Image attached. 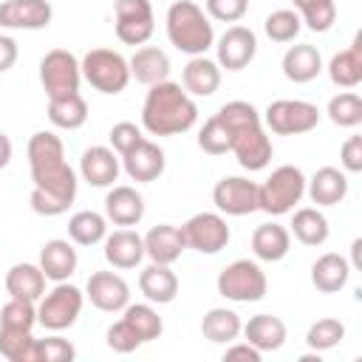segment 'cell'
Returning a JSON list of instances; mask_svg holds the SVG:
<instances>
[{
	"instance_id": "29",
	"label": "cell",
	"mask_w": 362,
	"mask_h": 362,
	"mask_svg": "<svg viewBox=\"0 0 362 362\" xmlns=\"http://www.w3.org/2000/svg\"><path fill=\"white\" fill-rule=\"evenodd\" d=\"M291 249V232L274 221L269 223H260L255 232H252V252L257 260H266V263H277L288 255Z\"/></svg>"
},
{
	"instance_id": "27",
	"label": "cell",
	"mask_w": 362,
	"mask_h": 362,
	"mask_svg": "<svg viewBox=\"0 0 362 362\" xmlns=\"http://www.w3.org/2000/svg\"><path fill=\"white\" fill-rule=\"evenodd\" d=\"M240 334H243L246 342L255 345L260 354L283 348V342H286V337H288L286 322H283L280 317H274V314H255V317H249V322L240 328Z\"/></svg>"
},
{
	"instance_id": "34",
	"label": "cell",
	"mask_w": 362,
	"mask_h": 362,
	"mask_svg": "<svg viewBox=\"0 0 362 362\" xmlns=\"http://www.w3.org/2000/svg\"><path fill=\"white\" fill-rule=\"evenodd\" d=\"M48 119L59 130H79L88 122V102L82 99V93L54 96L48 99Z\"/></svg>"
},
{
	"instance_id": "44",
	"label": "cell",
	"mask_w": 362,
	"mask_h": 362,
	"mask_svg": "<svg viewBox=\"0 0 362 362\" xmlns=\"http://www.w3.org/2000/svg\"><path fill=\"white\" fill-rule=\"evenodd\" d=\"M198 147H201L204 153H209V156H223V153H229L232 139H229L226 124H223L218 116H209V119L204 122V127H201V133H198Z\"/></svg>"
},
{
	"instance_id": "4",
	"label": "cell",
	"mask_w": 362,
	"mask_h": 362,
	"mask_svg": "<svg viewBox=\"0 0 362 362\" xmlns=\"http://www.w3.org/2000/svg\"><path fill=\"white\" fill-rule=\"evenodd\" d=\"M167 40L181 54L201 57L215 45V28L198 3L175 0L167 8Z\"/></svg>"
},
{
	"instance_id": "30",
	"label": "cell",
	"mask_w": 362,
	"mask_h": 362,
	"mask_svg": "<svg viewBox=\"0 0 362 362\" xmlns=\"http://www.w3.org/2000/svg\"><path fill=\"white\" fill-rule=\"evenodd\" d=\"M328 76L337 88H345V90H351L362 82V34H356L345 51L331 57Z\"/></svg>"
},
{
	"instance_id": "41",
	"label": "cell",
	"mask_w": 362,
	"mask_h": 362,
	"mask_svg": "<svg viewBox=\"0 0 362 362\" xmlns=\"http://www.w3.org/2000/svg\"><path fill=\"white\" fill-rule=\"evenodd\" d=\"M342 339H345V325H342L339 320H334V317L317 320V322L308 328V334H305V345H308L311 351H317V354L337 348Z\"/></svg>"
},
{
	"instance_id": "50",
	"label": "cell",
	"mask_w": 362,
	"mask_h": 362,
	"mask_svg": "<svg viewBox=\"0 0 362 362\" xmlns=\"http://www.w3.org/2000/svg\"><path fill=\"white\" fill-rule=\"evenodd\" d=\"M260 351L255 348V345H249V342H238V345H229L226 348V354H223V359L226 362H235V359H243V362H260Z\"/></svg>"
},
{
	"instance_id": "26",
	"label": "cell",
	"mask_w": 362,
	"mask_h": 362,
	"mask_svg": "<svg viewBox=\"0 0 362 362\" xmlns=\"http://www.w3.org/2000/svg\"><path fill=\"white\" fill-rule=\"evenodd\" d=\"M181 82L189 96H212L221 88V65L206 54L189 57V62L181 71Z\"/></svg>"
},
{
	"instance_id": "51",
	"label": "cell",
	"mask_w": 362,
	"mask_h": 362,
	"mask_svg": "<svg viewBox=\"0 0 362 362\" xmlns=\"http://www.w3.org/2000/svg\"><path fill=\"white\" fill-rule=\"evenodd\" d=\"M20 57V48H17V40L8 37V34H0V74L8 71Z\"/></svg>"
},
{
	"instance_id": "16",
	"label": "cell",
	"mask_w": 362,
	"mask_h": 362,
	"mask_svg": "<svg viewBox=\"0 0 362 362\" xmlns=\"http://www.w3.org/2000/svg\"><path fill=\"white\" fill-rule=\"evenodd\" d=\"M164 164H167L164 150L150 139H141L127 153H122V170L127 173V178H133L139 184L156 181L164 173Z\"/></svg>"
},
{
	"instance_id": "52",
	"label": "cell",
	"mask_w": 362,
	"mask_h": 362,
	"mask_svg": "<svg viewBox=\"0 0 362 362\" xmlns=\"http://www.w3.org/2000/svg\"><path fill=\"white\" fill-rule=\"evenodd\" d=\"M11 153H14V147H11V139H8L6 133H0V170H3V167H8V161H11Z\"/></svg>"
},
{
	"instance_id": "6",
	"label": "cell",
	"mask_w": 362,
	"mask_h": 362,
	"mask_svg": "<svg viewBox=\"0 0 362 362\" xmlns=\"http://www.w3.org/2000/svg\"><path fill=\"white\" fill-rule=\"evenodd\" d=\"M79 68H82V79H88L99 93H107V96L122 93L127 88V82H130V65L113 48H93V51H88L82 57Z\"/></svg>"
},
{
	"instance_id": "33",
	"label": "cell",
	"mask_w": 362,
	"mask_h": 362,
	"mask_svg": "<svg viewBox=\"0 0 362 362\" xmlns=\"http://www.w3.org/2000/svg\"><path fill=\"white\" fill-rule=\"evenodd\" d=\"M122 325H124L141 345L158 339L161 331H164V322H161L158 311H156L153 305H147V303H127V305L122 308Z\"/></svg>"
},
{
	"instance_id": "9",
	"label": "cell",
	"mask_w": 362,
	"mask_h": 362,
	"mask_svg": "<svg viewBox=\"0 0 362 362\" xmlns=\"http://www.w3.org/2000/svg\"><path fill=\"white\" fill-rule=\"evenodd\" d=\"M260 119L277 136H300L311 133L320 124V110L305 99H274L269 102Z\"/></svg>"
},
{
	"instance_id": "20",
	"label": "cell",
	"mask_w": 362,
	"mask_h": 362,
	"mask_svg": "<svg viewBox=\"0 0 362 362\" xmlns=\"http://www.w3.org/2000/svg\"><path fill=\"white\" fill-rule=\"evenodd\" d=\"M105 260L113 266V269H136L144 257V238L127 226L105 235Z\"/></svg>"
},
{
	"instance_id": "38",
	"label": "cell",
	"mask_w": 362,
	"mask_h": 362,
	"mask_svg": "<svg viewBox=\"0 0 362 362\" xmlns=\"http://www.w3.org/2000/svg\"><path fill=\"white\" fill-rule=\"evenodd\" d=\"M291 3L297 8L300 20L311 31H317V34H325L337 23V6H334V0H291Z\"/></svg>"
},
{
	"instance_id": "35",
	"label": "cell",
	"mask_w": 362,
	"mask_h": 362,
	"mask_svg": "<svg viewBox=\"0 0 362 362\" xmlns=\"http://www.w3.org/2000/svg\"><path fill=\"white\" fill-rule=\"evenodd\" d=\"M303 246H322L328 240V218L317 209V206H303V209H294V218H291V229H288Z\"/></svg>"
},
{
	"instance_id": "15",
	"label": "cell",
	"mask_w": 362,
	"mask_h": 362,
	"mask_svg": "<svg viewBox=\"0 0 362 362\" xmlns=\"http://www.w3.org/2000/svg\"><path fill=\"white\" fill-rule=\"evenodd\" d=\"M85 297L90 300L93 308L116 314L130 303V286L116 272H93L85 283Z\"/></svg>"
},
{
	"instance_id": "46",
	"label": "cell",
	"mask_w": 362,
	"mask_h": 362,
	"mask_svg": "<svg viewBox=\"0 0 362 362\" xmlns=\"http://www.w3.org/2000/svg\"><path fill=\"white\" fill-rule=\"evenodd\" d=\"M204 8L218 23H238L249 11V0H204Z\"/></svg>"
},
{
	"instance_id": "18",
	"label": "cell",
	"mask_w": 362,
	"mask_h": 362,
	"mask_svg": "<svg viewBox=\"0 0 362 362\" xmlns=\"http://www.w3.org/2000/svg\"><path fill=\"white\" fill-rule=\"evenodd\" d=\"M119 170H122V161L113 147L93 144L79 156V175L90 187H113V181L119 178Z\"/></svg>"
},
{
	"instance_id": "25",
	"label": "cell",
	"mask_w": 362,
	"mask_h": 362,
	"mask_svg": "<svg viewBox=\"0 0 362 362\" xmlns=\"http://www.w3.org/2000/svg\"><path fill=\"white\" fill-rule=\"evenodd\" d=\"M127 65H130V79H136L147 88L170 79V57L156 45L136 48V54L127 59Z\"/></svg>"
},
{
	"instance_id": "31",
	"label": "cell",
	"mask_w": 362,
	"mask_h": 362,
	"mask_svg": "<svg viewBox=\"0 0 362 362\" xmlns=\"http://www.w3.org/2000/svg\"><path fill=\"white\" fill-rule=\"evenodd\" d=\"M6 291H8V297L37 303L45 294V274H42L40 263L37 266L34 263H14L6 272Z\"/></svg>"
},
{
	"instance_id": "47",
	"label": "cell",
	"mask_w": 362,
	"mask_h": 362,
	"mask_svg": "<svg viewBox=\"0 0 362 362\" xmlns=\"http://www.w3.org/2000/svg\"><path fill=\"white\" fill-rule=\"evenodd\" d=\"M107 139H110V147L122 156V153H127L136 141H141L144 136H141V127H139V124H133V122H119V124L110 127Z\"/></svg>"
},
{
	"instance_id": "23",
	"label": "cell",
	"mask_w": 362,
	"mask_h": 362,
	"mask_svg": "<svg viewBox=\"0 0 362 362\" xmlns=\"http://www.w3.org/2000/svg\"><path fill=\"white\" fill-rule=\"evenodd\" d=\"M305 192L317 206H337L348 195V175L337 167H320L305 181Z\"/></svg>"
},
{
	"instance_id": "40",
	"label": "cell",
	"mask_w": 362,
	"mask_h": 362,
	"mask_svg": "<svg viewBox=\"0 0 362 362\" xmlns=\"http://www.w3.org/2000/svg\"><path fill=\"white\" fill-rule=\"evenodd\" d=\"M303 28V20L294 8H277L263 20V31L272 42H291Z\"/></svg>"
},
{
	"instance_id": "17",
	"label": "cell",
	"mask_w": 362,
	"mask_h": 362,
	"mask_svg": "<svg viewBox=\"0 0 362 362\" xmlns=\"http://www.w3.org/2000/svg\"><path fill=\"white\" fill-rule=\"evenodd\" d=\"M54 8L48 0H3L0 3V25L3 28H25L40 31L51 23Z\"/></svg>"
},
{
	"instance_id": "7",
	"label": "cell",
	"mask_w": 362,
	"mask_h": 362,
	"mask_svg": "<svg viewBox=\"0 0 362 362\" xmlns=\"http://www.w3.org/2000/svg\"><path fill=\"white\" fill-rule=\"evenodd\" d=\"M215 286H218V294L232 303H257L269 291L266 272L249 257L232 260L226 269H221Z\"/></svg>"
},
{
	"instance_id": "42",
	"label": "cell",
	"mask_w": 362,
	"mask_h": 362,
	"mask_svg": "<svg viewBox=\"0 0 362 362\" xmlns=\"http://www.w3.org/2000/svg\"><path fill=\"white\" fill-rule=\"evenodd\" d=\"M34 325H37V303L11 297L0 308V328H8V331H31Z\"/></svg>"
},
{
	"instance_id": "28",
	"label": "cell",
	"mask_w": 362,
	"mask_h": 362,
	"mask_svg": "<svg viewBox=\"0 0 362 362\" xmlns=\"http://www.w3.org/2000/svg\"><path fill=\"white\" fill-rule=\"evenodd\" d=\"M322 71V57L314 45L308 42H300V45H291L286 54H283V76L288 82H297V85H305L311 79H317Z\"/></svg>"
},
{
	"instance_id": "13",
	"label": "cell",
	"mask_w": 362,
	"mask_h": 362,
	"mask_svg": "<svg viewBox=\"0 0 362 362\" xmlns=\"http://www.w3.org/2000/svg\"><path fill=\"white\" fill-rule=\"evenodd\" d=\"M212 204L223 215H252L257 209V184L243 175H226L212 187Z\"/></svg>"
},
{
	"instance_id": "24",
	"label": "cell",
	"mask_w": 362,
	"mask_h": 362,
	"mask_svg": "<svg viewBox=\"0 0 362 362\" xmlns=\"http://www.w3.org/2000/svg\"><path fill=\"white\" fill-rule=\"evenodd\" d=\"M351 272H354V269H351V263H348L342 255L325 252V255H320V257L314 260V266H311V283H314V288L322 291V294H337V291H342V288L348 286Z\"/></svg>"
},
{
	"instance_id": "12",
	"label": "cell",
	"mask_w": 362,
	"mask_h": 362,
	"mask_svg": "<svg viewBox=\"0 0 362 362\" xmlns=\"http://www.w3.org/2000/svg\"><path fill=\"white\" fill-rule=\"evenodd\" d=\"M116 37L124 45H144L156 31L150 0H116Z\"/></svg>"
},
{
	"instance_id": "21",
	"label": "cell",
	"mask_w": 362,
	"mask_h": 362,
	"mask_svg": "<svg viewBox=\"0 0 362 362\" xmlns=\"http://www.w3.org/2000/svg\"><path fill=\"white\" fill-rule=\"evenodd\" d=\"M184 249H187V243H184L181 226H173V223H156V226L144 235V255H147L153 263L173 266V263L181 257Z\"/></svg>"
},
{
	"instance_id": "2",
	"label": "cell",
	"mask_w": 362,
	"mask_h": 362,
	"mask_svg": "<svg viewBox=\"0 0 362 362\" xmlns=\"http://www.w3.org/2000/svg\"><path fill=\"white\" fill-rule=\"evenodd\" d=\"M215 116L229 130V139H232L229 153H235L238 164L249 173L266 170L274 150H272V139L266 136V127H263V119H260L257 107L243 102V99H232Z\"/></svg>"
},
{
	"instance_id": "32",
	"label": "cell",
	"mask_w": 362,
	"mask_h": 362,
	"mask_svg": "<svg viewBox=\"0 0 362 362\" xmlns=\"http://www.w3.org/2000/svg\"><path fill=\"white\" fill-rule=\"evenodd\" d=\"M139 291L150 300V303H158V305H167L175 300L178 294V277L170 266L164 263H150L141 274H139Z\"/></svg>"
},
{
	"instance_id": "10",
	"label": "cell",
	"mask_w": 362,
	"mask_h": 362,
	"mask_svg": "<svg viewBox=\"0 0 362 362\" xmlns=\"http://www.w3.org/2000/svg\"><path fill=\"white\" fill-rule=\"evenodd\" d=\"M40 82H42V90L48 93V99L79 93V82H82L79 59L65 48H51L40 59Z\"/></svg>"
},
{
	"instance_id": "43",
	"label": "cell",
	"mask_w": 362,
	"mask_h": 362,
	"mask_svg": "<svg viewBox=\"0 0 362 362\" xmlns=\"http://www.w3.org/2000/svg\"><path fill=\"white\" fill-rule=\"evenodd\" d=\"M34 337L31 331H8L0 328V354L8 362H34Z\"/></svg>"
},
{
	"instance_id": "8",
	"label": "cell",
	"mask_w": 362,
	"mask_h": 362,
	"mask_svg": "<svg viewBox=\"0 0 362 362\" xmlns=\"http://www.w3.org/2000/svg\"><path fill=\"white\" fill-rule=\"evenodd\" d=\"M82 305H85V291L62 280L37 300V322L48 331H65L79 320Z\"/></svg>"
},
{
	"instance_id": "14",
	"label": "cell",
	"mask_w": 362,
	"mask_h": 362,
	"mask_svg": "<svg viewBox=\"0 0 362 362\" xmlns=\"http://www.w3.org/2000/svg\"><path fill=\"white\" fill-rule=\"evenodd\" d=\"M218 65L226 71H243L257 54V37L246 25H229L215 42Z\"/></svg>"
},
{
	"instance_id": "1",
	"label": "cell",
	"mask_w": 362,
	"mask_h": 362,
	"mask_svg": "<svg viewBox=\"0 0 362 362\" xmlns=\"http://www.w3.org/2000/svg\"><path fill=\"white\" fill-rule=\"evenodd\" d=\"M25 156H28L31 181H34L31 195H28L31 209L45 218H57L68 212V206L76 198L79 178L74 167L65 161L62 139L51 130H40L28 139Z\"/></svg>"
},
{
	"instance_id": "49",
	"label": "cell",
	"mask_w": 362,
	"mask_h": 362,
	"mask_svg": "<svg viewBox=\"0 0 362 362\" xmlns=\"http://www.w3.org/2000/svg\"><path fill=\"white\" fill-rule=\"evenodd\" d=\"M339 161L345 167V173H362V136H348L342 150H339Z\"/></svg>"
},
{
	"instance_id": "19",
	"label": "cell",
	"mask_w": 362,
	"mask_h": 362,
	"mask_svg": "<svg viewBox=\"0 0 362 362\" xmlns=\"http://www.w3.org/2000/svg\"><path fill=\"white\" fill-rule=\"evenodd\" d=\"M105 218L116 226H136L144 218V198L136 187L119 184L105 195Z\"/></svg>"
},
{
	"instance_id": "37",
	"label": "cell",
	"mask_w": 362,
	"mask_h": 362,
	"mask_svg": "<svg viewBox=\"0 0 362 362\" xmlns=\"http://www.w3.org/2000/svg\"><path fill=\"white\" fill-rule=\"evenodd\" d=\"M105 235H107V218L102 212L82 209V212H74L68 221V238L79 246H96L105 240Z\"/></svg>"
},
{
	"instance_id": "22",
	"label": "cell",
	"mask_w": 362,
	"mask_h": 362,
	"mask_svg": "<svg viewBox=\"0 0 362 362\" xmlns=\"http://www.w3.org/2000/svg\"><path fill=\"white\" fill-rule=\"evenodd\" d=\"M76 266H79V257H76L74 243H68L62 238H54V240L42 243V249H40V269H42L45 280L62 283V280L74 277Z\"/></svg>"
},
{
	"instance_id": "11",
	"label": "cell",
	"mask_w": 362,
	"mask_h": 362,
	"mask_svg": "<svg viewBox=\"0 0 362 362\" xmlns=\"http://www.w3.org/2000/svg\"><path fill=\"white\" fill-rule=\"evenodd\" d=\"M181 235L187 249H195L201 255H218L221 249H226L232 238L229 223L218 212H195L189 221H184Z\"/></svg>"
},
{
	"instance_id": "45",
	"label": "cell",
	"mask_w": 362,
	"mask_h": 362,
	"mask_svg": "<svg viewBox=\"0 0 362 362\" xmlns=\"http://www.w3.org/2000/svg\"><path fill=\"white\" fill-rule=\"evenodd\" d=\"M76 348L62 337H45L34 342V362H71Z\"/></svg>"
},
{
	"instance_id": "39",
	"label": "cell",
	"mask_w": 362,
	"mask_h": 362,
	"mask_svg": "<svg viewBox=\"0 0 362 362\" xmlns=\"http://www.w3.org/2000/svg\"><path fill=\"white\" fill-rule=\"evenodd\" d=\"M325 113L337 127H356V124H362V99L354 90H342V93L331 96Z\"/></svg>"
},
{
	"instance_id": "36",
	"label": "cell",
	"mask_w": 362,
	"mask_h": 362,
	"mask_svg": "<svg viewBox=\"0 0 362 362\" xmlns=\"http://www.w3.org/2000/svg\"><path fill=\"white\" fill-rule=\"evenodd\" d=\"M240 328H243V322H240V317H238L232 308H209V311L204 314V320H201V334H204V339L218 342V345L235 342V339L240 337Z\"/></svg>"
},
{
	"instance_id": "5",
	"label": "cell",
	"mask_w": 362,
	"mask_h": 362,
	"mask_svg": "<svg viewBox=\"0 0 362 362\" xmlns=\"http://www.w3.org/2000/svg\"><path fill=\"white\" fill-rule=\"evenodd\" d=\"M305 195V175L294 164H280L272 175L257 184V209L266 215H286L291 212L300 198Z\"/></svg>"
},
{
	"instance_id": "3",
	"label": "cell",
	"mask_w": 362,
	"mask_h": 362,
	"mask_svg": "<svg viewBox=\"0 0 362 362\" xmlns=\"http://www.w3.org/2000/svg\"><path fill=\"white\" fill-rule=\"evenodd\" d=\"M198 122L195 99L178 82H158L150 85L144 105H141V127L150 136H178L187 133Z\"/></svg>"
},
{
	"instance_id": "48",
	"label": "cell",
	"mask_w": 362,
	"mask_h": 362,
	"mask_svg": "<svg viewBox=\"0 0 362 362\" xmlns=\"http://www.w3.org/2000/svg\"><path fill=\"white\" fill-rule=\"evenodd\" d=\"M141 342L122 325V320H116L110 328H107V348L110 351H116V354H130V351H136Z\"/></svg>"
},
{
	"instance_id": "53",
	"label": "cell",
	"mask_w": 362,
	"mask_h": 362,
	"mask_svg": "<svg viewBox=\"0 0 362 362\" xmlns=\"http://www.w3.org/2000/svg\"><path fill=\"white\" fill-rule=\"evenodd\" d=\"M359 249H362V238L351 243V269H359Z\"/></svg>"
}]
</instances>
